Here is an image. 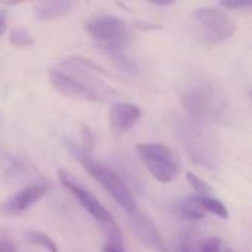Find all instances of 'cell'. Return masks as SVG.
Here are the masks:
<instances>
[{
    "label": "cell",
    "mask_w": 252,
    "mask_h": 252,
    "mask_svg": "<svg viewBox=\"0 0 252 252\" xmlns=\"http://www.w3.org/2000/svg\"><path fill=\"white\" fill-rule=\"evenodd\" d=\"M180 102L189 117L198 124L227 120L229 105L226 97L219 86L207 78H196L188 83L180 93Z\"/></svg>",
    "instance_id": "cell-1"
},
{
    "label": "cell",
    "mask_w": 252,
    "mask_h": 252,
    "mask_svg": "<svg viewBox=\"0 0 252 252\" xmlns=\"http://www.w3.org/2000/svg\"><path fill=\"white\" fill-rule=\"evenodd\" d=\"M58 179L61 185L80 202V205L102 226L105 235L108 236V244L114 247L123 248V235L115 217L109 213V210L86 188H83L68 171L58 170Z\"/></svg>",
    "instance_id": "cell-2"
},
{
    "label": "cell",
    "mask_w": 252,
    "mask_h": 252,
    "mask_svg": "<svg viewBox=\"0 0 252 252\" xmlns=\"http://www.w3.org/2000/svg\"><path fill=\"white\" fill-rule=\"evenodd\" d=\"M68 148L72 152V155L81 162V165L84 167V170L114 198V201L123 210H126L130 216L134 214L139 210L137 208V204H136V199H134V196L131 193V190L128 189V186L126 185V182L115 171H112L111 168L99 164L92 157L83 154L78 146L68 145Z\"/></svg>",
    "instance_id": "cell-3"
},
{
    "label": "cell",
    "mask_w": 252,
    "mask_h": 252,
    "mask_svg": "<svg viewBox=\"0 0 252 252\" xmlns=\"http://www.w3.org/2000/svg\"><path fill=\"white\" fill-rule=\"evenodd\" d=\"M86 30L106 55L126 52V47L131 41L130 25L112 15L92 18L86 22Z\"/></svg>",
    "instance_id": "cell-4"
},
{
    "label": "cell",
    "mask_w": 252,
    "mask_h": 252,
    "mask_svg": "<svg viewBox=\"0 0 252 252\" xmlns=\"http://www.w3.org/2000/svg\"><path fill=\"white\" fill-rule=\"evenodd\" d=\"M193 19L199 40L208 46L227 41L235 35L238 28L235 18L220 7H199L193 12Z\"/></svg>",
    "instance_id": "cell-5"
},
{
    "label": "cell",
    "mask_w": 252,
    "mask_h": 252,
    "mask_svg": "<svg viewBox=\"0 0 252 252\" xmlns=\"http://www.w3.org/2000/svg\"><path fill=\"white\" fill-rule=\"evenodd\" d=\"M176 133L192 161H195L199 167H216V152L198 123L180 120L176 124Z\"/></svg>",
    "instance_id": "cell-6"
},
{
    "label": "cell",
    "mask_w": 252,
    "mask_h": 252,
    "mask_svg": "<svg viewBox=\"0 0 252 252\" xmlns=\"http://www.w3.org/2000/svg\"><path fill=\"white\" fill-rule=\"evenodd\" d=\"M145 167L159 183H170L179 174L171 151L161 143H139L136 146Z\"/></svg>",
    "instance_id": "cell-7"
},
{
    "label": "cell",
    "mask_w": 252,
    "mask_h": 252,
    "mask_svg": "<svg viewBox=\"0 0 252 252\" xmlns=\"http://www.w3.org/2000/svg\"><path fill=\"white\" fill-rule=\"evenodd\" d=\"M49 81H50L52 87L65 97H69L74 100H83V102L103 103V99H100L94 92H92L86 84H83L66 68L65 69H59V68L50 69Z\"/></svg>",
    "instance_id": "cell-8"
},
{
    "label": "cell",
    "mask_w": 252,
    "mask_h": 252,
    "mask_svg": "<svg viewBox=\"0 0 252 252\" xmlns=\"http://www.w3.org/2000/svg\"><path fill=\"white\" fill-rule=\"evenodd\" d=\"M47 192H49V183L44 182L32 183L21 189L19 192L13 193L6 201H3L0 204V216L4 217L19 216L27 210H30L32 205H35L40 199H43Z\"/></svg>",
    "instance_id": "cell-9"
},
{
    "label": "cell",
    "mask_w": 252,
    "mask_h": 252,
    "mask_svg": "<svg viewBox=\"0 0 252 252\" xmlns=\"http://www.w3.org/2000/svg\"><path fill=\"white\" fill-rule=\"evenodd\" d=\"M130 227L134 232L136 238L149 250L155 252H167L165 242L159 233V230L157 229L155 223L151 220V217L142 214L139 210L131 214L130 219Z\"/></svg>",
    "instance_id": "cell-10"
},
{
    "label": "cell",
    "mask_w": 252,
    "mask_h": 252,
    "mask_svg": "<svg viewBox=\"0 0 252 252\" xmlns=\"http://www.w3.org/2000/svg\"><path fill=\"white\" fill-rule=\"evenodd\" d=\"M142 118V111L130 102H114L109 109V124L118 133H126Z\"/></svg>",
    "instance_id": "cell-11"
},
{
    "label": "cell",
    "mask_w": 252,
    "mask_h": 252,
    "mask_svg": "<svg viewBox=\"0 0 252 252\" xmlns=\"http://www.w3.org/2000/svg\"><path fill=\"white\" fill-rule=\"evenodd\" d=\"M72 1L68 0H49L34 4V16L40 21H55L69 13Z\"/></svg>",
    "instance_id": "cell-12"
},
{
    "label": "cell",
    "mask_w": 252,
    "mask_h": 252,
    "mask_svg": "<svg viewBox=\"0 0 252 252\" xmlns=\"http://www.w3.org/2000/svg\"><path fill=\"white\" fill-rule=\"evenodd\" d=\"M195 198V201H196V204L201 207V210L205 213H210V214H213V216H217V217H220V219H223V220H227L229 219V210L226 208V205L221 202V201H219V199H216V198H213V196H193Z\"/></svg>",
    "instance_id": "cell-13"
},
{
    "label": "cell",
    "mask_w": 252,
    "mask_h": 252,
    "mask_svg": "<svg viewBox=\"0 0 252 252\" xmlns=\"http://www.w3.org/2000/svg\"><path fill=\"white\" fill-rule=\"evenodd\" d=\"M177 210L180 213V216L183 219H186L188 221H199L205 217V213L201 210V207L196 204L193 196L185 198L179 202Z\"/></svg>",
    "instance_id": "cell-14"
},
{
    "label": "cell",
    "mask_w": 252,
    "mask_h": 252,
    "mask_svg": "<svg viewBox=\"0 0 252 252\" xmlns=\"http://www.w3.org/2000/svg\"><path fill=\"white\" fill-rule=\"evenodd\" d=\"M27 241L31 245H35V247L43 248L44 251L59 252L58 251L56 242L50 236H47L46 233H43V232H38V230H30V232H27Z\"/></svg>",
    "instance_id": "cell-15"
},
{
    "label": "cell",
    "mask_w": 252,
    "mask_h": 252,
    "mask_svg": "<svg viewBox=\"0 0 252 252\" xmlns=\"http://www.w3.org/2000/svg\"><path fill=\"white\" fill-rule=\"evenodd\" d=\"M9 41L15 46V47H31L34 44V38L31 37V34L25 30V28H13L10 31L9 35Z\"/></svg>",
    "instance_id": "cell-16"
},
{
    "label": "cell",
    "mask_w": 252,
    "mask_h": 252,
    "mask_svg": "<svg viewBox=\"0 0 252 252\" xmlns=\"http://www.w3.org/2000/svg\"><path fill=\"white\" fill-rule=\"evenodd\" d=\"M186 179L189 182V185L192 186V189H195V192L198 193V196H210L213 189L208 183H205L202 179H199L198 176H195L193 173H188Z\"/></svg>",
    "instance_id": "cell-17"
},
{
    "label": "cell",
    "mask_w": 252,
    "mask_h": 252,
    "mask_svg": "<svg viewBox=\"0 0 252 252\" xmlns=\"http://www.w3.org/2000/svg\"><path fill=\"white\" fill-rule=\"evenodd\" d=\"M81 140H83V145L78 146L80 151H81L83 154L92 157V154H93V151H94V136H93V133H92L89 128H86V127H83V130H81Z\"/></svg>",
    "instance_id": "cell-18"
},
{
    "label": "cell",
    "mask_w": 252,
    "mask_h": 252,
    "mask_svg": "<svg viewBox=\"0 0 252 252\" xmlns=\"http://www.w3.org/2000/svg\"><path fill=\"white\" fill-rule=\"evenodd\" d=\"M221 241L219 238H210L204 241L198 252H221Z\"/></svg>",
    "instance_id": "cell-19"
},
{
    "label": "cell",
    "mask_w": 252,
    "mask_h": 252,
    "mask_svg": "<svg viewBox=\"0 0 252 252\" xmlns=\"http://www.w3.org/2000/svg\"><path fill=\"white\" fill-rule=\"evenodd\" d=\"M0 252H18L15 242L4 232H0Z\"/></svg>",
    "instance_id": "cell-20"
},
{
    "label": "cell",
    "mask_w": 252,
    "mask_h": 252,
    "mask_svg": "<svg viewBox=\"0 0 252 252\" xmlns=\"http://www.w3.org/2000/svg\"><path fill=\"white\" fill-rule=\"evenodd\" d=\"M177 252H195V247H193V242H192L190 235H183L180 238Z\"/></svg>",
    "instance_id": "cell-21"
},
{
    "label": "cell",
    "mask_w": 252,
    "mask_h": 252,
    "mask_svg": "<svg viewBox=\"0 0 252 252\" xmlns=\"http://www.w3.org/2000/svg\"><path fill=\"white\" fill-rule=\"evenodd\" d=\"M220 6L227 9V10H242V9H250L251 3H247V1H221Z\"/></svg>",
    "instance_id": "cell-22"
},
{
    "label": "cell",
    "mask_w": 252,
    "mask_h": 252,
    "mask_svg": "<svg viewBox=\"0 0 252 252\" xmlns=\"http://www.w3.org/2000/svg\"><path fill=\"white\" fill-rule=\"evenodd\" d=\"M6 16H7L6 9H0V32H1V28H3L4 24H6Z\"/></svg>",
    "instance_id": "cell-23"
},
{
    "label": "cell",
    "mask_w": 252,
    "mask_h": 252,
    "mask_svg": "<svg viewBox=\"0 0 252 252\" xmlns=\"http://www.w3.org/2000/svg\"><path fill=\"white\" fill-rule=\"evenodd\" d=\"M105 252H126L123 248H120V247H114V245H106L105 247Z\"/></svg>",
    "instance_id": "cell-24"
},
{
    "label": "cell",
    "mask_w": 252,
    "mask_h": 252,
    "mask_svg": "<svg viewBox=\"0 0 252 252\" xmlns=\"http://www.w3.org/2000/svg\"><path fill=\"white\" fill-rule=\"evenodd\" d=\"M221 252H235L233 250H230V248H224V250H221Z\"/></svg>",
    "instance_id": "cell-25"
}]
</instances>
